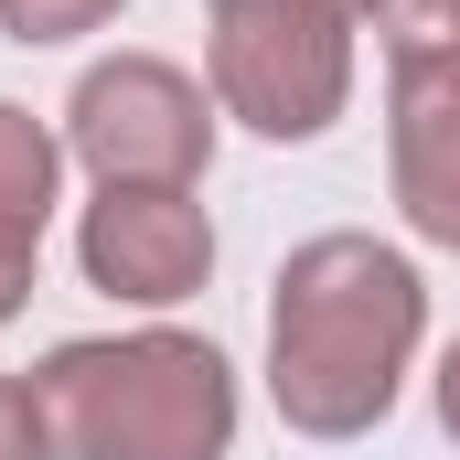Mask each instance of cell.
Segmentation results:
<instances>
[{
    "label": "cell",
    "instance_id": "obj_10",
    "mask_svg": "<svg viewBox=\"0 0 460 460\" xmlns=\"http://www.w3.org/2000/svg\"><path fill=\"white\" fill-rule=\"evenodd\" d=\"M0 460H54V429H43L32 375H0Z\"/></svg>",
    "mask_w": 460,
    "mask_h": 460
},
{
    "label": "cell",
    "instance_id": "obj_11",
    "mask_svg": "<svg viewBox=\"0 0 460 460\" xmlns=\"http://www.w3.org/2000/svg\"><path fill=\"white\" fill-rule=\"evenodd\" d=\"M32 289H43V235H0V332L32 311Z\"/></svg>",
    "mask_w": 460,
    "mask_h": 460
},
{
    "label": "cell",
    "instance_id": "obj_7",
    "mask_svg": "<svg viewBox=\"0 0 460 460\" xmlns=\"http://www.w3.org/2000/svg\"><path fill=\"white\" fill-rule=\"evenodd\" d=\"M65 204V128L0 97V235H43Z\"/></svg>",
    "mask_w": 460,
    "mask_h": 460
},
{
    "label": "cell",
    "instance_id": "obj_6",
    "mask_svg": "<svg viewBox=\"0 0 460 460\" xmlns=\"http://www.w3.org/2000/svg\"><path fill=\"white\" fill-rule=\"evenodd\" d=\"M385 193L418 246L460 257V65L450 75H385Z\"/></svg>",
    "mask_w": 460,
    "mask_h": 460
},
{
    "label": "cell",
    "instance_id": "obj_8",
    "mask_svg": "<svg viewBox=\"0 0 460 460\" xmlns=\"http://www.w3.org/2000/svg\"><path fill=\"white\" fill-rule=\"evenodd\" d=\"M385 75H450L460 65V0H375L364 11Z\"/></svg>",
    "mask_w": 460,
    "mask_h": 460
},
{
    "label": "cell",
    "instance_id": "obj_4",
    "mask_svg": "<svg viewBox=\"0 0 460 460\" xmlns=\"http://www.w3.org/2000/svg\"><path fill=\"white\" fill-rule=\"evenodd\" d=\"M215 86L182 75L172 54H97L65 97V161L118 193V182H172L193 193L215 172Z\"/></svg>",
    "mask_w": 460,
    "mask_h": 460
},
{
    "label": "cell",
    "instance_id": "obj_12",
    "mask_svg": "<svg viewBox=\"0 0 460 460\" xmlns=\"http://www.w3.org/2000/svg\"><path fill=\"white\" fill-rule=\"evenodd\" d=\"M429 407H439V429L460 439V343H439V375H429Z\"/></svg>",
    "mask_w": 460,
    "mask_h": 460
},
{
    "label": "cell",
    "instance_id": "obj_2",
    "mask_svg": "<svg viewBox=\"0 0 460 460\" xmlns=\"http://www.w3.org/2000/svg\"><path fill=\"white\" fill-rule=\"evenodd\" d=\"M54 460H235L246 385L215 332L139 322V332H75L32 364Z\"/></svg>",
    "mask_w": 460,
    "mask_h": 460
},
{
    "label": "cell",
    "instance_id": "obj_3",
    "mask_svg": "<svg viewBox=\"0 0 460 460\" xmlns=\"http://www.w3.org/2000/svg\"><path fill=\"white\" fill-rule=\"evenodd\" d=\"M353 11L332 0H226L215 11V43H204V86L235 128L300 150L322 128H343L353 108Z\"/></svg>",
    "mask_w": 460,
    "mask_h": 460
},
{
    "label": "cell",
    "instance_id": "obj_1",
    "mask_svg": "<svg viewBox=\"0 0 460 460\" xmlns=\"http://www.w3.org/2000/svg\"><path fill=\"white\" fill-rule=\"evenodd\" d=\"M429 353V279L364 226L300 235L268 279V407L289 439H375Z\"/></svg>",
    "mask_w": 460,
    "mask_h": 460
},
{
    "label": "cell",
    "instance_id": "obj_14",
    "mask_svg": "<svg viewBox=\"0 0 460 460\" xmlns=\"http://www.w3.org/2000/svg\"><path fill=\"white\" fill-rule=\"evenodd\" d=\"M215 11H226V0H215Z\"/></svg>",
    "mask_w": 460,
    "mask_h": 460
},
{
    "label": "cell",
    "instance_id": "obj_9",
    "mask_svg": "<svg viewBox=\"0 0 460 460\" xmlns=\"http://www.w3.org/2000/svg\"><path fill=\"white\" fill-rule=\"evenodd\" d=\"M128 0H0V43H22V54H54V43H86V32H108Z\"/></svg>",
    "mask_w": 460,
    "mask_h": 460
},
{
    "label": "cell",
    "instance_id": "obj_13",
    "mask_svg": "<svg viewBox=\"0 0 460 460\" xmlns=\"http://www.w3.org/2000/svg\"><path fill=\"white\" fill-rule=\"evenodd\" d=\"M332 11H353V22H364V11H375V0H332Z\"/></svg>",
    "mask_w": 460,
    "mask_h": 460
},
{
    "label": "cell",
    "instance_id": "obj_5",
    "mask_svg": "<svg viewBox=\"0 0 460 460\" xmlns=\"http://www.w3.org/2000/svg\"><path fill=\"white\" fill-rule=\"evenodd\" d=\"M75 268H86L97 300L172 322V311L204 300V279H215V215H204V193L118 182V193H97V204L75 215Z\"/></svg>",
    "mask_w": 460,
    "mask_h": 460
}]
</instances>
